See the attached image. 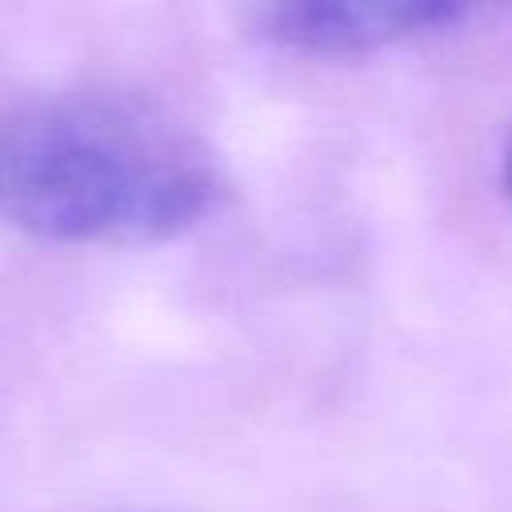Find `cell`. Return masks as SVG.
Segmentation results:
<instances>
[{
    "label": "cell",
    "mask_w": 512,
    "mask_h": 512,
    "mask_svg": "<svg viewBox=\"0 0 512 512\" xmlns=\"http://www.w3.org/2000/svg\"><path fill=\"white\" fill-rule=\"evenodd\" d=\"M500 188H504V196L512 200V128H508L504 148H500Z\"/></svg>",
    "instance_id": "cell-3"
},
{
    "label": "cell",
    "mask_w": 512,
    "mask_h": 512,
    "mask_svg": "<svg viewBox=\"0 0 512 512\" xmlns=\"http://www.w3.org/2000/svg\"><path fill=\"white\" fill-rule=\"evenodd\" d=\"M512 0H260V28L304 56H368Z\"/></svg>",
    "instance_id": "cell-2"
},
{
    "label": "cell",
    "mask_w": 512,
    "mask_h": 512,
    "mask_svg": "<svg viewBox=\"0 0 512 512\" xmlns=\"http://www.w3.org/2000/svg\"><path fill=\"white\" fill-rule=\"evenodd\" d=\"M216 152L168 108L48 92L0 112V220L56 244H156L220 208Z\"/></svg>",
    "instance_id": "cell-1"
}]
</instances>
